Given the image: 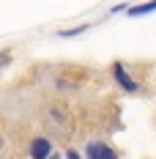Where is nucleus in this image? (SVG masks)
<instances>
[{
    "mask_svg": "<svg viewBox=\"0 0 156 159\" xmlns=\"http://www.w3.org/2000/svg\"><path fill=\"white\" fill-rule=\"evenodd\" d=\"M85 154H88V159H118V154H115V151H112L107 143H99V140L88 143Z\"/></svg>",
    "mask_w": 156,
    "mask_h": 159,
    "instance_id": "obj_1",
    "label": "nucleus"
},
{
    "mask_svg": "<svg viewBox=\"0 0 156 159\" xmlns=\"http://www.w3.org/2000/svg\"><path fill=\"white\" fill-rule=\"evenodd\" d=\"M112 74H115L118 85H121L123 91H137V88H140V85H137V80H131V74H126L123 63H115V66H112Z\"/></svg>",
    "mask_w": 156,
    "mask_h": 159,
    "instance_id": "obj_2",
    "label": "nucleus"
},
{
    "mask_svg": "<svg viewBox=\"0 0 156 159\" xmlns=\"http://www.w3.org/2000/svg\"><path fill=\"white\" fill-rule=\"evenodd\" d=\"M30 157L33 159H49L52 157V143L47 137H36L33 145H30Z\"/></svg>",
    "mask_w": 156,
    "mask_h": 159,
    "instance_id": "obj_3",
    "label": "nucleus"
},
{
    "mask_svg": "<svg viewBox=\"0 0 156 159\" xmlns=\"http://www.w3.org/2000/svg\"><path fill=\"white\" fill-rule=\"evenodd\" d=\"M151 11H156V0H148V3H140V6H131L129 8L131 16H142V14H151Z\"/></svg>",
    "mask_w": 156,
    "mask_h": 159,
    "instance_id": "obj_4",
    "label": "nucleus"
},
{
    "mask_svg": "<svg viewBox=\"0 0 156 159\" xmlns=\"http://www.w3.org/2000/svg\"><path fill=\"white\" fill-rule=\"evenodd\" d=\"M85 30V25H79V28H74V30H60V36H77V33Z\"/></svg>",
    "mask_w": 156,
    "mask_h": 159,
    "instance_id": "obj_5",
    "label": "nucleus"
},
{
    "mask_svg": "<svg viewBox=\"0 0 156 159\" xmlns=\"http://www.w3.org/2000/svg\"><path fill=\"white\" fill-rule=\"evenodd\" d=\"M66 159H79V154L77 151H66Z\"/></svg>",
    "mask_w": 156,
    "mask_h": 159,
    "instance_id": "obj_6",
    "label": "nucleus"
},
{
    "mask_svg": "<svg viewBox=\"0 0 156 159\" xmlns=\"http://www.w3.org/2000/svg\"><path fill=\"white\" fill-rule=\"evenodd\" d=\"M49 159H60V157H49Z\"/></svg>",
    "mask_w": 156,
    "mask_h": 159,
    "instance_id": "obj_7",
    "label": "nucleus"
}]
</instances>
